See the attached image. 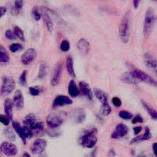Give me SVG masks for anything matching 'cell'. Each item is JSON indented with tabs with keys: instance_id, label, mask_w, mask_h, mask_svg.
Returning a JSON list of instances; mask_svg holds the SVG:
<instances>
[{
	"instance_id": "5bb4252c",
	"label": "cell",
	"mask_w": 157,
	"mask_h": 157,
	"mask_svg": "<svg viewBox=\"0 0 157 157\" xmlns=\"http://www.w3.org/2000/svg\"><path fill=\"white\" fill-rule=\"evenodd\" d=\"M13 105L16 107L18 110H21L24 107V98L23 94L20 90H17L13 98Z\"/></svg>"
},
{
	"instance_id": "d6a6232c",
	"label": "cell",
	"mask_w": 157,
	"mask_h": 157,
	"mask_svg": "<svg viewBox=\"0 0 157 157\" xmlns=\"http://www.w3.org/2000/svg\"><path fill=\"white\" fill-rule=\"evenodd\" d=\"M111 107L109 105L108 103H106V104H101V114L104 115V116H107V115L110 114L111 113Z\"/></svg>"
},
{
	"instance_id": "e0dca14e",
	"label": "cell",
	"mask_w": 157,
	"mask_h": 157,
	"mask_svg": "<svg viewBox=\"0 0 157 157\" xmlns=\"http://www.w3.org/2000/svg\"><path fill=\"white\" fill-rule=\"evenodd\" d=\"M79 86L81 92L86 97V98L88 101H93V94H92V91L89 87V84L84 81H81L79 83Z\"/></svg>"
},
{
	"instance_id": "6da1fadb",
	"label": "cell",
	"mask_w": 157,
	"mask_h": 157,
	"mask_svg": "<svg viewBox=\"0 0 157 157\" xmlns=\"http://www.w3.org/2000/svg\"><path fill=\"white\" fill-rule=\"evenodd\" d=\"M97 133L98 130L94 127L83 130L79 138L80 144L85 148H93L98 142Z\"/></svg>"
},
{
	"instance_id": "f546056e",
	"label": "cell",
	"mask_w": 157,
	"mask_h": 157,
	"mask_svg": "<svg viewBox=\"0 0 157 157\" xmlns=\"http://www.w3.org/2000/svg\"><path fill=\"white\" fill-rule=\"evenodd\" d=\"M46 75H47V65H46L45 62L42 61L40 64L39 70H38V78L40 80L44 79L45 78Z\"/></svg>"
},
{
	"instance_id": "8992f818",
	"label": "cell",
	"mask_w": 157,
	"mask_h": 157,
	"mask_svg": "<svg viewBox=\"0 0 157 157\" xmlns=\"http://www.w3.org/2000/svg\"><path fill=\"white\" fill-rule=\"evenodd\" d=\"M144 64L150 73L157 76V60L152 54L146 53L144 55Z\"/></svg>"
},
{
	"instance_id": "484cf974",
	"label": "cell",
	"mask_w": 157,
	"mask_h": 157,
	"mask_svg": "<svg viewBox=\"0 0 157 157\" xmlns=\"http://www.w3.org/2000/svg\"><path fill=\"white\" fill-rule=\"evenodd\" d=\"M94 94L95 97L98 99V101L101 103V104L107 103V95L103 90H99V89H95Z\"/></svg>"
},
{
	"instance_id": "7a4b0ae2",
	"label": "cell",
	"mask_w": 157,
	"mask_h": 157,
	"mask_svg": "<svg viewBox=\"0 0 157 157\" xmlns=\"http://www.w3.org/2000/svg\"><path fill=\"white\" fill-rule=\"evenodd\" d=\"M130 17L127 13L124 15L119 26V35L121 41L127 44L130 40Z\"/></svg>"
},
{
	"instance_id": "db71d44e",
	"label": "cell",
	"mask_w": 157,
	"mask_h": 157,
	"mask_svg": "<svg viewBox=\"0 0 157 157\" xmlns=\"http://www.w3.org/2000/svg\"><path fill=\"white\" fill-rule=\"evenodd\" d=\"M38 157H48V156H47V154H46L45 153H41V154H39V156Z\"/></svg>"
},
{
	"instance_id": "f35d334b",
	"label": "cell",
	"mask_w": 157,
	"mask_h": 157,
	"mask_svg": "<svg viewBox=\"0 0 157 157\" xmlns=\"http://www.w3.org/2000/svg\"><path fill=\"white\" fill-rule=\"evenodd\" d=\"M32 17H33L34 19H35V21H39V20L41 19V14L38 12V8L37 7L33 8V9H32Z\"/></svg>"
},
{
	"instance_id": "681fc988",
	"label": "cell",
	"mask_w": 157,
	"mask_h": 157,
	"mask_svg": "<svg viewBox=\"0 0 157 157\" xmlns=\"http://www.w3.org/2000/svg\"><path fill=\"white\" fill-rule=\"evenodd\" d=\"M48 133L49 136H53V137H55V136H59V133L58 132H53V131H48Z\"/></svg>"
},
{
	"instance_id": "7dc6e473",
	"label": "cell",
	"mask_w": 157,
	"mask_h": 157,
	"mask_svg": "<svg viewBox=\"0 0 157 157\" xmlns=\"http://www.w3.org/2000/svg\"><path fill=\"white\" fill-rule=\"evenodd\" d=\"M133 131L136 135H138L141 131H142V127H133Z\"/></svg>"
},
{
	"instance_id": "603a6c76",
	"label": "cell",
	"mask_w": 157,
	"mask_h": 157,
	"mask_svg": "<svg viewBox=\"0 0 157 157\" xmlns=\"http://www.w3.org/2000/svg\"><path fill=\"white\" fill-rule=\"evenodd\" d=\"M42 11H43V15H42L43 21H44V25H45L48 31L52 32V30H53V22H52V18H51L50 15H49L47 12H45V11L44 10Z\"/></svg>"
},
{
	"instance_id": "9a60e30c",
	"label": "cell",
	"mask_w": 157,
	"mask_h": 157,
	"mask_svg": "<svg viewBox=\"0 0 157 157\" xmlns=\"http://www.w3.org/2000/svg\"><path fill=\"white\" fill-rule=\"evenodd\" d=\"M77 48H78V51L80 52V53L82 54V55H87L90 52V43L88 42V41L84 38H81L78 41V44H77Z\"/></svg>"
},
{
	"instance_id": "277c9868",
	"label": "cell",
	"mask_w": 157,
	"mask_h": 157,
	"mask_svg": "<svg viewBox=\"0 0 157 157\" xmlns=\"http://www.w3.org/2000/svg\"><path fill=\"white\" fill-rule=\"evenodd\" d=\"M130 72L134 76V78L139 81H142V82L146 83V84H148L150 85L153 86V87H157V81H156L154 78H152L150 75H149L146 72L137 68H133Z\"/></svg>"
},
{
	"instance_id": "9c48e42d",
	"label": "cell",
	"mask_w": 157,
	"mask_h": 157,
	"mask_svg": "<svg viewBox=\"0 0 157 157\" xmlns=\"http://www.w3.org/2000/svg\"><path fill=\"white\" fill-rule=\"evenodd\" d=\"M128 132L129 128L127 127V125L124 124H119L116 126L114 130L112 133L111 138L114 140L120 139V138L125 136L128 133Z\"/></svg>"
},
{
	"instance_id": "f6af8a7d",
	"label": "cell",
	"mask_w": 157,
	"mask_h": 157,
	"mask_svg": "<svg viewBox=\"0 0 157 157\" xmlns=\"http://www.w3.org/2000/svg\"><path fill=\"white\" fill-rule=\"evenodd\" d=\"M111 101H112V104L117 107H121V104H122V101H121V100L119 98H117V97H114V98H112Z\"/></svg>"
},
{
	"instance_id": "e575fe53",
	"label": "cell",
	"mask_w": 157,
	"mask_h": 157,
	"mask_svg": "<svg viewBox=\"0 0 157 157\" xmlns=\"http://www.w3.org/2000/svg\"><path fill=\"white\" fill-rule=\"evenodd\" d=\"M19 84L21 86H26L27 84V71H23L19 77Z\"/></svg>"
},
{
	"instance_id": "60d3db41",
	"label": "cell",
	"mask_w": 157,
	"mask_h": 157,
	"mask_svg": "<svg viewBox=\"0 0 157 157\" xmlns=\"http://www.w3.org/2000/svg\"><path fill=\"white\" fill-rule=\"evenodd\" d=\"M65 10L67 11V12H69V13L72 14V15H79V11L71 6H65Z\"/></svg>"
},
{
	"instance_id": "2e32d148",
	"label": "cell",
	"mask_w": 157,
	"mask_h": 157,
	"mask_svg": "<svg viewBox=\"0 0 157 157\" xmlns=\"http://www.w3.org/2000/svg\"><path fill=\"white\" fill-rule=\"evenodd\" d=\"M13 102L12 100L9 98L5 100L4 101V112L6 113V116L9 118L10 121H12L13 117Z\"/></svg>"
},
{
	"instance_id": "3957f363",
	"label": "cell",
	"mask_w": 157,
	"mask_h": 157,
	"mask_svg": "<svg viewBox=\"0 0 157 157\" xmlns=\"http://www.w3.org/2000/svg\"><path fill=\"white\" fill-rule=\"evenodd\" d=\"M156 21V17H155L153 10L150 8L147 9L145 15V20H144V35L145 38H148L153 31V27Z\"/></svg>"
},
{
	"instance_id": "ffe728a7",
	"label": "cell",
	"mask_w": 157,
	"mask_h": 157,
	"mask_svg": "<svg viewBox=\"0 0 157 157\" xmlns=\"http://www.w3.org/2000/svg\"><path fill=\"white\" fill-rule=\"evenodd\" d=\"M121 81H124V83H127V84H132V85H136V84H139L140 81L138 80H136L134 78L133 75H132L131 72H126L124 75L121 76Z\"/></svg>"
},
{
	"instance_id": "836d02e7",
	"label": "cell",
	"mask_w": 157,
	"mask_h": 157,
	"mask_svg": "<svg viewBox=\"0 0 157 157\" xmlns=\"http://www.w3.org/2000/svg\"><path fill=\"white\" fill-rule=\"evenodd\" d=\"M22 44H19V43H13V44H11L9 45V50L12 52H13V53L19 52V51L22 50Z\"/></svg>"
},
{
	"instance_id": "f5cc1de1",
	"label": "cell",
	"mask_w": 157,
	"mask_h": 157,
	"mask_svg": "<svg viewBox=\"0 0 157 157\" xmlns=\"http://www.w3.org/2000/svg\"><path fill=\"white\" fill-rule=\"evenodd\" d=\"M21 157H31V156L29 155V153H26V152H25V153H24L22 155H21Z\"/></svg>"
},
{
	"instance_id": "11a10c76",
	"label": "cell",
	"mask_w": 157,
	"mask_h": 157,
	"mask_svg": "<svg viewBox=\"0 0 157 157\" xmlns=\"http://www.w3.org/2000/svg\"><path fill=\"white\" fill-rule=\"evenodd\" d=\"M153 1H156V2H157V0H153Z\"/></svg>"
},
{
	"instance_id": "d590c367",
	"label": "cell",
	"mask_w": 157,
	"mask_h": 157,
	"mask_svg": "<svg viewBox=\"0 0 157 157\" xmlns=\"http://www.w3.org/2000/svg\"><path fill=\"white\" fill-rule=\"evenodd\" d=\"M119 116L124 120H130L133 118V114L126 110H121L119 113Z\"/></svg>"
},
{
	"instance_id": "4316f807",
	"label": "cell",
	"mask_w": 157,
	"mask_h": 157,
	"mask_svg": "<svg viewBox=\"0 0 157 157\" xmlns=\"http://www.w3.org/2000/svg\"><path fill=\"white\" fill-rule=\"evenodd\" d=\"M141 103H142V105L144 106V107L145 108V110H147V113L151 116L152 118L153 119L157 120V111L155 109H153L148 103H147L144 101H141Z\"/></svg>"
},
{
	"instance_id": "52a82bcc",
	"label": "cell",
	"mask_w": 157,
	"mask_h": 157,
	"mask_svg": "<svg viewBox=\"0 0 157 157\" xmlns=\"http://www.w3.org/2000/svg\"><path fill=\"white\" fill-rule=\"evenodd\" d=\"M64 122V120L60 116L59 114L57 113H52L49 114L46 118V123H47L48 127L52 130H55L61 127V124Z\"/></svg>"
},
{
	"instance_id": "cb8c5ba5",
	"label": "cell",
	"mask_w": 157,
	"mask_h": 157,
	"mask_svg": "<svg viewBox=\"0 0 157 157\" xmlns=\"http://www.w3.org/2000/svg\"><path fill=\"white\" fill-rule=\"evenodd\" d=\"M66 68L69 75L75 78L76 77L75 71V67H74V61L71 56H68L66 59Z\"/></svg>"
},
{
	"instance_id": "1f68e13d",
	"label": "cell",
	"mask_w": 157,
	"mask_h": 157,
	"mask_svg": "<svg viewBox=\"0 0 157 157\" xmlns=\"http://www.w3.org/2000/svg\"><path fill=\"white\" fill-rule=\"evenodd\" d=\"M13 32H15V36H16L17 38L20 40V41H25V38L24 33H23L22 30H21V29L18 27V26H15V27H14Z\"/></svg>"
},
{
	"instance_id": "8d00e7d4",
	"label": "cell",
	"mask_w": 157,
	"mask_h": 157,
	"mask_svg": "<svg viewBox=\"0 0 157 157\" xmlns=\"http://www.w3.org/2000/svg\"><path fill=\"white\" fill-rule=\"evenodd\" d=\"M22 130H23V133H24V136L26 140L30 139V138L32 137L33 133H32V131L31 130V129L29 128V127L24 126V127H22Z\"/></svg>"
},
{
	"instance_id": "c3c4849f",
	"label": "cell",
	"mask_w": 157,
	"mask_h": 157,
	"mask_svg": "<svg viewBox=\"0 0 157 157\" xmlns=\"http://www.w3.org/2000/svg\"><path fill=\"white\" fill-rule=\"evenodd\" d=\"M6 12V8L4 6H0V18L2 17Z\"/></svg>"
},
{
	"instance_id": "bcb514c9",
	"label": "cell",
	"mask_w": 157,
	"mask_h": 157,
	"mask_svg": "<svg viewBox=\"0 0 157 157\" xmlns=\"http://www.w3.org/2000/svg\"><path fill=\"white\" fill-rule=\"evenodd\" d=\"M144 122V119L142 118V117L140 115H136L133 117V121H132V124H137V123H143Z\"/></svg>"
},
{
	"instance_id": "5b68a950",
	"label": "cell",
	"mask_w": 157,
	"mask_h": 157,
	"mask_svg": "<svg viewBox=\"0 0 157 157\" xmlns=\"http://www.w3.org/2000/svg\"><path fill=\"white\" fill-rule=\"evenodd\" d=\"M15 87V81L10 77L4 76L2 78V82L1 88H0V94L2 96H8L13 91Z\"/></svg>"
},
{
	"instance_id": "ba28073f",
	"label": "cell",
	"mask_w": 157,
	"mask_h": 157,
	"mask_svg": "<svg viewBox=\"0 0 157 157\" xmlns=\"http://www.w3.org/2000/svg\"><path fill=\"white\" fill-rule=\"evenodd\" d=\"M0 152L7 156H14L18 153V149L15 144L5 141L0 145Z\"/></svg>"
},
{
	"instance_id": "f1b7e54d",
	"label": "cell",
	"mask_w": 157,
	"mask_h": 157,
	"mask_svg": "<svg viewBox=\"0 0 157 157\" xmlns=\"http://www.w3.org/2000/svg\"><path fill=\"white\" fill-rule=\"evenodd\" d=\"M36 121L37 118L34 113H29V114L26 115L25 117L23 124H24V126H25V127H31V126H32Z\"/></svg>"
},
{
	"instance_id": "ac0fdd59",
	"label": "cell",
	"mask_w": 157,
	"mask_h": 157,
	"mask_svg": "<svg viewBox=\"0 0 157 157\" xmlns=\"http://www.w3.org/2000/svg\"><path fill=\"white\" fill-rule=\"evenodd\" d=\"M72 118L75 124H81L86 118V113L83 109H77L72 115Z\"/></svg>"
},
{
	"instance_id": "4dcf8cb0",
	"label": "cell",
	"mask_w": 157,
	"mask_h": 157,
	"mask_svg": "<svg viewBox=\"0 0 157 157\" xmlns=\"http://www.w3.org/2000/svg\"><path fill=\"white\" fill-rule=\"evenodd\" d=\"M3 133H4V136L7 138L10 141H15V133H14L13 130L11 128H6L5 129L4 131H3Z\"/></svg>"
},
{
	"instance_id": "d6986e66",
	"label": "cell",
	"mask_w": 157,
	"mask_h": 157,
	"mask_svg": "<svg viewBox=\"0 0 157 157\" xmlns=\"http://www.w3.org/2000/svg\"><path fill=\"white\" fill-rule=\"evenodd\" d=\"M151 136L152 135H151V133H150V129H149L148 127H147V128H146V131L144 135H142V136H137L135 138H133V139H132L130 144H138V143L140 142H142V141L148 140H150V138H151Z\"/></svg>"
},
{
	"instance_id": "44dd1931",
	"label": "cell",
	"mask_w": 157,
	"mask_h": 157,
	"mask_svg": "<svg viewBox=\"0 0 157 157\" xmlns=\"http://www.w3.org/2000/svg\"><path fill=\"white\" fill-rule=\"evenodd\" d=\"M29 128L32 131L33 135H39L44 130V123L41 121H40V120L37 119V121Z\"/></svg>"
},
{
	"instance_id": "4fadbf2b",
	"label": "cell",
	"mask_w": 157,
	"mask_h": 157,
	"mask_svg": "<svg viewBox=\"0 0 157 157\" xmlns=\"http://www.w3.org/2000/svg\"><path fill=\"white\" fill-rule=\"evenodd\" d=\"M73 103L72 100L70 98L64 95H58L55 98L53 105L54 107H63V106L70 105Z\"/></svg>"
},
{
	"instance_id": "b9f144b4",
	"label": "cell",
	"mask_w": 157,
	"mask_h": 157,
	"mask_svg": "<svg viewBox=\"0 0 157 157\" xmlns=\"http://www.w3.org/2000/svg\"><path fill=\"white\" fill-rule=\"evenodd\" d=\"M40 90L38 87H29V93L32 96H38L40 94Z\"/></svg>"
},
{
	"instance_id": "ab89813d",
	"label": "cell",
	"mask_w": 157,
	"mask_h": 157,
	"mask_svg": "<svg viewBox=\"0 0 157 157\" xmlns=\"http://www.w3.org/2000/svg\"><path fill=\"white\" fill-rule=\"evenodd\" d=\"M60 48H61V50L62 51V52H67V51L70 49V44H69L68 41L64 40V41H61Z\"/></svg>"
},
{
	"instance_id": "74e56055",
	"label": "cell",
	"mask_w": 157,
	"mask_h": 157,
	"mask_svg": "<svg viewBox=\"0 0 157 157\" xmlns=\"http://www.w3.org/2000/svg\"><path fill=\"white\" fill-rule=\"evenodd\" d=\"M5 36H6V38H7V39L11 40V41H12V40H15L17 38V37L15 36V32H14L13 31L10 30V29L6 30V33H5Z\"/></svg>"
},
{
	"instance_id": "ee69618b",
	"label": "cell",
	"mask_w": 157,
	"mask_h": 157,
	"mask_svg": "<svg viewBox=\"0 0 157 157\" xmlns=\"http://www.w3.org/2000/svg\"><path fill=\"white\" fill-rule=\"evenodd\" d=\"M9 122H10V120L6 115L0 114V123L1 124H2L5 126H8L9 124Z\"/></svg>"
},
{
	"instance_id": "30bf717a",
	"label": "cell",
	"mask_w": 157,
	"mask_h": 157,
	"mask_svg": "<svg viewBox=\"0 0 157 157\" xmlns=\"http://www.w3.org/2000/svg\"><path fill=\"white\" fill-rule=\"evenodd\" d=\"M47 147V141L44 139H38L32 144L31 151L33 154H41L44 153Z\"/></svg>"
},
{
	"instance_id": "7402d4cb",
	"label": "cell",
	"mask_w": 157,
	"mask_h": 157,
	"mask_svg": "<svg viewBox=\"0 0 157 157\" xmlns=\"http://www.w3.org/2000/svg\"><path fill=\"white\" fill-rule=\"evenodd\" d=\"M68 93L69 95L72 98H76L79 95L80 91H79V89H78V86H77L76 83L74 80H71L69 83V85H68Z\"/></svg>"
},
{
	"instance_id": "7c38bea8",
	"label": "cell",
	"mask_w": 157,
	"mask_h": 157,
	"mask_svg": "<svg viewBox=\"0 0 157 157\" xmlns=\"http://www.w3.org/2000/svg\"><path fill=\"white\" fill-rule=\"evenodd\" d=\"M62 64L59 63V64H57L55 68L54 69L53 74L52 75V79H51V84L52 86H56L59 84L61 74H62Z\"/></svg>"
},
{
	"instance_id": "83f0119b",
	"label": "cell",
	"mask_w": 157,
	"mask_h": 157,
	"mask_svg": "<svg viewBox=\"0 0 157 157\" xmlns=\"http://www.w3.org/2000/svg\"><path fill=\"white\" fill-rule=\"evenodd\" d=\"M9 55L7 52L6 49L0 44V62L6 64L9 61Z\"/></svg>"
},
{
	"instance_id": "7bdbcfd3",
	"label": "cell",
	"mask_w": 157,
	"mask_h": 157,
	"mask_svg": "<svg viewBox=\"0 0 157 157\" xmlns=\"http://www.w3.org/2000/svg\"><path fill=\"white\" fill-rule=\"evenodd\" d=\"M23 4H24V0H15V9L18 12L22 8Z\"/></svg>"
},
{
	"instance_id": "d4e9b609",
	"label": "cell",
	"mask_w": 157,
	"mask_h": 157,
	"mask_svg": "<svg viewBox=\"0 0 157 157\" xmlns=\"http://www.w3.org/2000/svg\"><path fill=\"white\" fill-rule=\"evenodd\" d=\"M12 127H13L14 130L17 133V134L18 135L20 138H21V141L24 144H26V139L24 136V133H23V130H22V127L20 126V124H18V122L16 121H13L12 122Z\"/></svg>"
},
{
	"instance_id": "816d5d0a",
	"label": "cell",
	"mask_w": 157,
	"mask_h": 157,
	"mask_svg": "<svg viewBox=\"0 0 157 157\" xmlns=\"http://www.w3.org/2000/svg\"><path fill=\"white\" fill-rule=\"evenodd\" d=\"M153 150L154 155L157 156V143H154V144H153Z\"/></svg>"
},
{
	"instance_id": "8fae6325",
	"label": "cell",
	"mask_w": 157,
	"mask_h": 157,
	"mask_svg": "<svg viewBox=\"0 0 157 157\" xmlns=\"http://www.w3.org/2000/svg\"><path fill=\"white\" fill-rule=\"evenodd\" d=\"M37 52L35 51V49L31 48H29L24 52V54H23L21 58V61L25 65H28L35 60Z\"/></svg>"
},
{
	"instance_id": "f907efd6",
	"label": "cell",
	"mask_w": 157,
	"mask_h": 157,
	"mask_svg": "<svg viewBox=\"0 0 157 157\" xmlns=\"http://www.w3.org/2000/svg\"><path fill=\"white\" fill-rule=\"evenodd\" d=\"M141 0H133V7L135 9H137L138 6H139Z\"/></svg>"
}]
</instances>
